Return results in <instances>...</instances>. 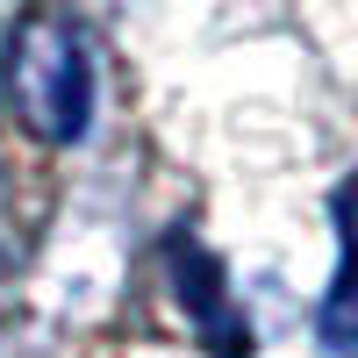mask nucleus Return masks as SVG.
<instances>
[{
  "label": "nucleus",
  "instance_id": "f03ea898",
  "mask_svg": "<svg viewBox=\"0 0 358 358\" xmlns=\"http://www.w3.org/2000/svg\"><path fill=\"white\" fill-rule=\"evenodd\" d=\"M165 273H172V294H179V315L194 322V337L208 344V358H251V322L229 294V273L222 258L201 244V236L179 229L165 244Z\"/></svg>",
  "mask_w": 358,
  "mask_h": 358
},
{
  "label": "nucleus",
  "instance_id": "7ed1b4c3",
  "mask_svg": "<svg viewBox=\"0 0 358 358\" xmlns=\"http://www.w3.org/2000/svg\"><path fill=\"white\" fill-rule=\"evenodd\" d=\"M322 344L358 358V172L337 187V280L322 294Z\"/></svg>",
  "mask_w": 358,
  "mask_h": 358
},
{
  "label": "nucleus",
  "instance_id": "f257e3e1",
  "mask_svg": "<svg viewBox=\"0 0 358 358\" xmlns=\"http://www.w3.org/2000/svg\"><path fill=\"white\" fill-rule=\"evenodd\" d=\"M0 86H8L15 122L36 143H79L94 129V101H101V72H94V43L72 15H22L8 29V57H0Z\"/></svg>",
  "mask_w": 358,
  "mask_h": 358
}]
</instances>
